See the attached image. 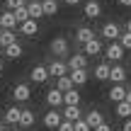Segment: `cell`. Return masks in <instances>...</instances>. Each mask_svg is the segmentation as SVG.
<instances>
[{
	"label": "cell",
	"mask_w": 131,
	"mask_h": 131,
	"mask_svg": "<svg viewBox=\"0 0 131 131\" xmlns=\"http://www.w3.org/2000/svg\"><path fill=\"white\" fill-rule=\"evenodd\" d=\"M114 114H117L119 119H131V104L124 100V102H117V107H114Z\"/></svg>",
	"instance_id": "obj_26"
},
{
	"label": "cell",
	"mask_w": 131,
	"mask_h": 131,
	"mask_svg": "<svg viewBox=\"0 0 131 131\" xmlns=\"http://www.w3.org/2000/svg\"><path fill=\"white\" fill-rule=\"evenodd\" d=\"M49 51H51L53 56H66V53H68V39L66 37H56L51 44H49Z\"/></svg>",
	"instance_id": "obj_3"
},
{
	"label": "cell",
	"mask_w": 131,
	"mask_h": 131,
	"mask_svg": "<svg viewBox=\"0 0 131 131\" xmlns=\"http://www.w3.org/2000/svg\"><path fill=\"white\" fill-rule=\"evenodd\" d=\"M126 32H131V19H129V22H126Z\"/></svg>",
	"instance_id": "obj_40"
},
{
	"label": "cell",
	"mask_w": 131,
	"mask_h": 131,
	"mask_svg": "<svg viewBox=\"0 0 131 131\" xmlns=\"http://www.w3.org/2000/svg\"><path fill=\"white\" fill-rule=\"evenodd\" d=\"M63 3L68 5V7H75V5H80V3H83V0H63Z\"/></svg>",
	"instance_id": "obj_36"
},
{
	"label": "cell",
	"mask_w": 131,
	"mask_h": 131,
	"mask_svg": "<svg viewBox=\"0 0 131 131\" xmlns=\"http://www.w3.org/2000/svg\"><path fill=\"white\" fill-rule=\"evenodd\" d=\"M3 53H5V56L10 58V61H17V58H19V56L24 53V49H22V44L17 41V44H10L7 49H3Z\"/></svg>",
	"instance_id": "obj_24"
},
{
	"label": "cell",
	"mask_w": 131,
	"mask_h": 131,
	"mask_svg": "<svg viewBox=\"0 0 131 131\" xmlns=\"http://www.w3.org/2000/svg\"><path fill=\"white\" fill-rule=\"evenodd\" d=\"M83 49H85V56H88V58H90V56H100V53L104 51V46H102V41H100L97 37H95L92 41H88V44H85Z\"/></svg>",
	"instance_id": "obj_15"
},
{
	"label": "cell",
	"mask_w": 131,
	"mask_h": 131,
	"mask_svg": "<svg viewBox=\"0 0 131 131\" xmlns=\"http://www.w3.org/2000/svg\"><path fill=\"white\" fill-rule=\"evenodd\" d=\"M5 5H7V10H19V7H24L27 5V0H5Z\"/></svg>",
	"instance_id": "obj_32"
},
{
	"label": "cell",
	"mask_w": 131,
	"mask_h": 131,
	"mask_svg": "<svg viewBox=\"0 0 131 131\" xmlns=\"http://www.w3.org/2000/svg\"><path fill=\"white\" fill-rule=\"evenodd\" d=\"M12 97H15V102H27V100L32 97V90H29V85H27V83L15 85V88H12Z\"/></svg>",
	"instance_id": "obj_6"
},
{
	"label": "cell",
	"mask_w": 131,
	"mask_h": 131,
	"mask_svg": "<svg viewBox=\"0 0 131 131\" xmlns=\"http://www.w3.org/2000/svg\"><path fill=\"white\" fill-rule=\"evenodd\" d=\"M15 27H19L17 19H15V12H0V29H10V32H15Z\"/></svg>",
	"instance_id": "obj_13"
},
{
	"label": "cell",
	"mask_w": 131,
	"mask_h": 131,
	"mask_svg": "<svg viewBox=\"0 0 131 131\" xmlns=\"http://www.w3.org/2000/svg\"><path fill=\"white\" fill-rule=\"evenodd\" d=\"M109 80H112L114 85H124V80H126V68L124 66H112L109 68Z\"/></svg>",
	"instance_id": "obj_10"
},
{
	"label": "cell",
	"mask_w": 131,
	"mask_h": 131,
	"mask_svg": "<svg viewBox=\"0 0 131 131\" xmlns=\"http://www.w3.org/2000/svg\"><path fill=\"white\" fill-rule=\"evenodd\" d=\"M63 107H80V92L78 90L63 92Z\"/></svg>",
	"instance_id": "obj_21"
},
{
	"label": "cell",
	"mask_w": 131,
	"mask_h": 131,
	"mask_svg": "<svg viewBox=\"0 0 131 131\" xmlns=\"http://www.w3.org/2000/svg\"><path fill=\"white\" fill-rule=\"evenodd\" d=\"M10 44H17V32H10V29H0V49H7Z\"/></svg>",
	"instance_id": "obj_19"
},
{
	"label": "cell",
	"mask_w": 131,
	"mask_h": 131,
	"mask_svg": "<svg viewBox=\"0 0 131 131\" xmlns=\"http://www.w3.org/2000/svg\"><path fill=\"white\" fill-rule=\"evenodd\" d=\"M56 90L58 92H68V90H75L70 75H63V78H56Z\"/></svg>",
	"instance_id": "obj_28"
},
{
	"label": "cell",
	"mask_w": 131,
	"mask_h": 131,
	"mask_svg": "<svg viewBox=\"0 0 131 131\" xmlns=\"http://www.w3.org/2000/svg\"><path fill=\"white\" fill-rule=\"evenodd\" d=\"M126 102H129V104H131V88H129V90H126Z\"/></svg>",
	"instance_id": "obj_39"
},
{
	"label": "cell",
	"mask_w": 131,
	"mask_h": 131,
	"mask_svg": "<svg viewBox=\"0 0 131 131\" xmlns=\"http://www.w3.org/2000/svg\"><path fill=\"white\" fill-rule=\"evenodd\" d=\"M0 53H3V49H0Z\"/></svg>",
	"instance_id": "obj_44"
},
{
	"label": "cell",
	"mask_w": 131,
	"mask_h": 131,
	"mask_svg": "<svg viewBox=\"0 0 131 131\" xmlns=\"http://www.w3.org/2000/svg\"><path fill=\"white\" fill-rule=\"evenodd\" d=\"M46 104L51 109H58V107H63V92H58L56 88H51L46 92Z\"/></svg>",
	"instance_id": "obj_12"
},
{
	"label": "cell",
	"mask_w": 131,
	"mask_h": 131,
	"mask_svg": "<svg viewBox=\"0 0 131 131\" xmlns=\"http://www.w3.org/2000/svg\"><path fill=\"white\" fill-rule=\"evenodd\" d=\"M19 32H22L24 37H34V34H39V22L37 19H27V22L19 24Z\"/></svg>",
	"instance_id": "obj_20"
},
{
	"label": "cell",
	"mask_w": 131,
	"mask_h": 131,
	"mask_svg": "<svg viewBox=\"0 0 131 131\" xmlns=\"http://www.w3.org/2000/svg\"><path fill=\"white\" fill-rule=\"evenodd\" d=\"M56 131H73V122H66V119H63V122L58 124V129H56Z\"/></svg>",
	"instance_id": "obj_34"
},
{
	"label": "cell",
	"mask_w": 131,
	"mask_h": 131,
	"mask_svg": "<svg viewBox=\"0 0 131 131\" xmlns=\"http://www.w3.org/2000/svg\"><path fill=\"white\" fill-rule=\"evenodd\" d=\"M119 34H122V29H119V24H117V22H107V24L102 27V37L107 39V41H117Z\"/></svg>",
	"instance_id": "obj_11"
},
{
	"label": "cell",
	"mask_w": 131,
	"mask_h": 131,
	"mask_svg": "<svg viewBox=\"0 0 131 131\" xmlns=\"http://www.w3.org/2000/svg\"><path fill=\"white\" fill-rule=\"evenodd\" d=\"M19 112H22V107H17V104L7 107V109H5V122H7L10 126H17V124H19Z\"/></svg>",
	"instance_id": "obj_17"
},
{
	"label": "cell",
	"mask_w": 131,
	"mask_h": 131,
	"mask_svg": "<svg viewBox=\"0 0 131 131\" xmlns=\"http://www.w3.org/2000/svg\"><path fill=\"white\" fill-rule=\"evenodd\" d=\"M117 41L122 44V49H124V51H129V49H131V32H122Z\"/></svg>",
	"instance_id": "obj_30"
},
{
	"label": "cell",
	"mask_w": 131,
	"mask_h": 131,
	"mask_svg": "<svg viewBox=\"0 0 131 131\" xmlns=\"http://www.w3.org/2000/svg\"><path fill=\"white\" fill-rule=\"evenodd\" d=\"M3 131H12V129H3Z\"/></svg>",
	"instance_id": "obj_43"
},
{
	"label": "cell",
	"mask_w": 131,
	"mask_h": 131,
	"mask_svg": "<svg viewBox=\"0 0 131 131\" xmlns=\"http://www.w3.org/2000/svg\"><path fill=\"white\" fill-rule=\"evenodd\" d=\"M119 5L122 7H131V0H119Z\"/></svg>",
	"instance_id": "obj_38"
},
{
	"label": "cell",
	"mask_w": 131,
	"mask_h": 131,
	"mask_svg": "<svg viewBox=\"0 0 131 131\" xmlns=\"http://www.w3.org/2000/svg\"><path fill=\"white\" fill-rule=\"evenodd\" d=\"M61 117L66 119V122H73V124H75V122L83 119V109H80V107H66Z\"/></svg>",
	"instance_id": "obj_22"
},
{
	"label": "cell",
	"mask_w": 131,
	"mask_h": 131,
	"mask_svg": "<svg viewBox=\"0 0 131 131\" xmlns=\"http://www.w3.org/2000/svg\"><path fill=\"white\" fill-rule=\"evenodd\" d=\"M66 66H68V73L70 70H85L88 68V56H85V53H73Z\"/></svg>",
	"instance_id": "obj_4"
},
{
	"label": "cell",
	"mask_w": 131,
	"mask_h": 131,
	"mask_svg": "<svg viewBox=\"0 0 131 131\" xmlns=\"http://www.w3.org/2000/svg\"><path fill=\"white\" fill-rule=\"evenodd\" d=\"M29 78H32V83H37V85L46 83V80H49V70H46V66H34V68L29 70Z\"/></svg>",
	"instance_id": "obj_7"
},
{
	"label": "cell",
	"mask_w": 131,
	"mask_h": 131,
	"mask_svg": "<svg viewBox=\"0 0 131 131\" xmlns=\"http://www.w3.org/2000/svg\"><path fill=\"white\" fill-rule=\"evenodd\" d=\"M34 122H37V114H34L32 109H22V112H19V124H17V126L27 131V129L34 126Z\"/></svg>",
	"instance_id": "obj_8"
},
{
	"label": "cell",
	"mask_w": 131,
	"mask_h": 131,
	"mask_svg": "<svg viewBox=\"0 0 131 131\" xmlns=\"http://www.w3.org/2000/svg\"><path fill=\"white\" fill-rule=\"evenodd\" d=\"M46 70H49V78H63V75H68V66H66V61H61V58L51 61L46 66Z\"/></svg>",
	"instance_id": "obj_2"
},
{
	"label": "cell",
	"mask_w": 131,
	"mask_h": 131,
	"mask_svg": "<svg viewBox=\"0 0 131 131\" xmlns=\"http://www.w3.org/2000/svg\"><path fill=\"white\" fill-rule=\"evenodd\" d=\"M92 131H112V126H109L107 122H102V124H100V126H95Z\"/></svg>",
	"instance_id": "obj_35"
},
{
	"label": "cell",
	"mask_w": 131,
	"mask_h": 131,
	"mask_svg": "<svg viewBox=\"0 0 131 131\" xmlns=\"http://www.w3.org/2000/svg\"><path fill=\"white\" fill-rule=\"evenodd\" d=\"M3 129H5V126H3V122H0V131H3Z\"/></svg>",
	"instance_id": "obj_42"
},
{
	"label": "cell",
	"mask_w": 131,
	"mask_h": 131,
	"mask_svg": "<svg viewBox=\"0 0 131 131\" xmlns=\"http://www.w3.org/2000/svg\"><path fill=\"white\" fill-rule=\"evenodd\" d=\"M126 90L129 88H124V85H112V90L107 92V97L112 100L114 104H117V102H124V100H126Z\"/></svg>",
	"instance_id": "obj_14"
},
{
	"label": "cell",
	"mask_w": 131,
	"mask_h": 131,
	"mask_svg": "<svg viewBox=\"0 0 131 131\" xmlns=\"http://www.w3.org/2000/svg\"><path fill=\"white\" fill-rule=\"evenodd\" d=\"M27 12H29V19H39V17H44L41 0H29V5H27Z\"/></svg>",
	"instance_id": "obj_23"
},
{
	"label": "cell",
	"mask_w": 131,
	"mask_h": 131,
	"mask_svg": "<svg viewBox=\"0 0 131 131\" xmlns=\"http://www.w3.org/2000/svg\"><path fill=\"white\" fill-rule=\"evenodd\" d=\"M61 122H63V117L58 114V109H49V112L44 114V126L46 129H58Z\"/></svg>",
	"instance_id": "obj_9"
},
{
	"label": "cell",
	"mask_w": 131,
	"mask_h": 131,
	"mask_svg": "<svg viewBox=\"0 0 131 131\" xmlns=\"http://www.w3.org/2000/svg\"><path fill=\"white\" fill-rule=\"evenodd\" d=\"M109 68H112V66H109L107 61H102V63H97V66H95L92 75H95L97 80H109Z\"/></svg>",
	"instance_id": "obj_25"
},
{
	"label": "cell",
	"mask_w": 131,
	"mask_h": 131,
	"mask_svg": "<svg viewBox=\"0 0 131 131\" xmlns=\"http://www.w3.org/2000/svg\"><path fill=\"white\" fill-rule=\"evenodd\" d=\"M10 12H12V10H10ZM15 19H17V24H22V22H27V19H29L27 5H24V7H19V10H15Z\"/></svg>",
	"instance_id": "obj_31"
},
{
	"label": "cell",
	"mask_w": 131,
	"mask_h": 131,
	"mask_svg": "<svg viewBox=\"0 0 131 131\" xmlns=\"http://www.w3.org/2000/svg\"><path fill=\"white\" fill-rule=\"evenodd\" d=\"M68 75H70V80H73L75 88H80V85L88 83V68H85V70H70Z\"/></svg>",
	"instance_id": "obj_27"
},
{
	"label": "cell",
	"mask_w": 131,
	"mask_h": 131,
	"mask_svg": "<svg viewBox=\"0 0 131 131\" xmlns=\"http://www.w3.org/2000/svg\"><path fill=\"white\" fill-rule=\"evenodd\" d=\"M92 39H95V32L90 27H78V32H75V41H78V44H83V46H85V44L92 41Z\"/></svg>",
	"instance_id": "obj_18"
},
{
	"label": "cell",
	"mask_w": 131,
	"mask_h": 131,
	"mask_svg": "<svg viewBox=\"0 0 131 131\" xmlns=\"http://www.w3.org/2000/svg\"><path fill=\"white\" fill-rule=\"evenodd\" d=\"M85 124H88L90 129H95V126H100V124L104 122V117H102V112H100V109H90L88 114H85Z\"/></svg>",
	"instance_id": "obj_16"
},
{
	"label": "cell",
	"mask_w": 131,
	"mask_h": 131,
	"mask_svg": "<svg viewBox=\"0 0 131 131\" xmlns=\"http://www.w3.org/2000/svg\"><path fill=\"white\" fill-rule=\"evenodd\" d=\"M83 15L88 19H97L100 15H102V5H100L97 0H88V3L83 5Z\"/></svg>",
	"instance_id": "obj_5"
},
{
	"label": "cell",
	"mask_w": 131,
	"mask_h": 131,
	"mask_svg": "<svg viewBox=\"0 0 131 131\" xmlns=\"http://www.w3.org/2000/svg\"><path fill=\"white\" fill-rule=\"evenodd\" d=\"M0 73H3V61H0Z\"/></svg>",
	"instance_id": "obj_41"
},
{
	"label": "cell",
	"mask_w": 131,
	"mask_h": 131,
	"mask_svg": "<svg viewBox=\"0 0 131 131\" xmlns=\"http://www.w3.org/2000/svg\"><path fill=\"white\" fill-rule=\"evenodd\" d=\"M73 131H92V129L85 124V119H80V122H75V124H73Z\"/></svg>",
	"instance_id": "obj_33"
},
{
	"label": "cell",
	"mask_w": 131,
	"mask_h": 131,
	"mask_svg": "<svg viewBox=\"0 0 131 131\" xmlns=\"http://www.w3.org/2000/svg\"><path fill=\"white\" fill-rule=\"evenodd\" d=\"M41 10L46 17H53L58 12V0H41Z\"/></svg>",
	"instance_id": "obj_29"
},
{
	"label": "cell",
	"mask_w": 131,
	"mask_h": 131,
	"mask_svg": "<svg viewBox=\"0 0 131 131\" xmlns=\"http://www.w3.org/2000/svg\"><path fill=\"white\" fill-rule=\"evenodd\" d=\"M122 131H131V119H124V126H122Z\"/></svg>",
	"instance_id": "obj_37"
},
{
	"label": "cell",
	"mask_w": 131,
	"mask_h": 131,
	"mask_svg": "<svg viewBox=\"0 0 131 131\" xmlns=\"http://www.w3.org/2000/svg\"><path fill=\"white\" fill-rule=\"evenodd\" d=\"M124 49H122V44L119 41H109L107 44V49H104V58H107V61H112V63H119L124 58Z\"/></svg>",
	"instance_id": "obj_1"
}]
</instances>
